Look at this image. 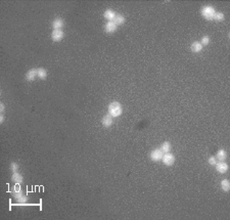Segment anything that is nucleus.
Listing matches in <instances>:
<instances>
[{"instance_id":"20e7f679","label":"nucleus","mask_w":230,"mask_h":220,"mask_svg":"<svg viewBox=\"0 0 230 220\" xmlns=\"http://www.w3.org/2000/svg\"><path fill=\"white\" fill-rule=\"evenodd\" d=\"M163 156H164V153L161 151V149H152L149 158H151L152 162H160V161H162Z\"/></svg>"},{"instance_id":"f257e3e1","label":"nucleus","mask_w":230,"mask_h":220,"mask_svg":"<svg viewBox=\"0 0 230 220\" xmlns=\"http://www.w3.org/2000/svg\"><path fill=\"white\" fill-rule=\"evenodd\" d=\"M108 114L111 115L113 118H119L123 114V106L118 101H113L108 106Z\"/></svg>"},{"instance_id":"1a4fd4ad","label":"nucleus","mask_w":230,"mask_h":220,"mask_svg":"<svg viewBox=\"0 0 230 220\" xmlns=\"http://www.w3.org/2000/svg\"><path fill=\"white\" fill-rule=\"evenodd\" d=\"M118 30V26H117L114 22H106L104 25V32L108 34H113Z\"/></svg>"},{"instance_id":"f8f14e48","label":"nucleus","mask_w":230,"mask_h":220,"mask_svg":"<svg viewBox=\"0 0 230 220\" xmlns=\"http://www.w3.org/2000/svg\"><path fill=\"white\" fill-rule=\"evenodd\" d=\"M117 15V13L115 11H113V9H106L103 13V16H104L105 19H108V22H113L115 19Z\"/></svg>"},{"instance_id":"b1692460","label":"nucleus","mask_w":230,"mask_h":220,"mask_svg":"<svg viewBox=\"0 0 230 220\" xmlns=\"http://www.w3.org/2000/svg\"><path fill=\"white\" fill-rule=\"evenodd\" d=\"M4 111H5V106H4V104H3V102H1V104H0V113H1V114H3V113H4Z\"/></svg>"},{"instance_id":"9b49d317","label":"nucleus","mask_w":230,"mask_h":220,"mask_svg":"<svg viewBox=\"0 0 230 220\" xmlns=\"http://www.w3.org/2000/svg\"><path fill=\"white\" fill-rule=\"evenodd\" d=\"M51 26L53 30H62V28H64L65 26V21L62 18H55L53 19Z\"/></svg>"},{"instance_id":"5701e85b","label":"nucleus","mask_w":230,"mask_h":220,"mask_svg":"<svg viewBox=\"0 0 230 220\" xmlns=\"http://www.w3.org/2000/svg\"><path fill=\"white\" fill-rule=\"evenodd\" d=\"M208 163H209V165L215 166V165H216V163H217V159H216V157H214V156H211V157H210V158L208 159Z\"/></svg>"},{"instance_id":"6ab92c4d","label":"nucleus","mask_w":230,"mask_h":220,"mask_svg":"<svg viewBox=\"0 0 230 220\" xmlns=\"http://www.w3.org/2000/svg\"><path fill=\"white\" fill-rule=\"evenodd\" d=\"M160 149H161V151L164 153V154H166V153H170V152H171L172 145H171V143H170L169 141H165Z\"/></svg>"},{"instance_id":"a211bd4d","label":"nucleus","mask_w":230,"mask_h":220,"mask_svg":"<svg viewBox=\"0 0 230 220\" xmlns=\"http://www.w3.org/2000/svg\"><path fill=\"white\" fill-rule=\"evenodd\" d=\"M37 77L41 80H45L47 78V71H46L44 68L37 69Z\"/></svg>"},{"instance_id":"6e6552de","label":"nucleus","mask_w":230,"mask_h":220,"mask_svg":"<svg viewBox=\"0 0 230 220\" xmlns=\"http://www.w3.org/2000/svg\"><path fill=\"white\" fill-rule=\"evenodd\" d=\"M113 123H114V118L109 115V114H106L102 117L101 119V124L104 128H109L111 127V126L113 125Z\"/></svg>"},{"instance_id":"412c9836","label":"nucleus","mask_w":230,"mask_h":220,"mask_svg":"<svg viewBox=\"0 0 230 220\" xmlns=\"http://www.w3.org/2000/svg\"><path fill=\"white\" fill-rule=\"evenodd\" d=\"M9 168H11V170L12 171V173H15V172H19V165L18 164V163H15V162H12L11 164V166H9Z\"/></svg>"},{"instance_id":"2eb2a0df","label":"nucleus","mask_w":230,"mask_h":220,"mask_svg":"<svg viewBox=\"0 0 230 220\" xmlns=\"http://www.w3.org/2000/svg\"><path fill=\"white\" fill-rule=\"evenodd\" d=\"M215 157L219 161H224V160L227 159V153H226L225 149H219Z\"/></svg>"},{"instance_id":"aec40b11","label":"nucleus","mask_w":230,"mask_h":220,"mask_svg":"<svg viewBox=\"0 0 230 220\" xmlns=\"http://www.w3.org/2000/svg\"><path fill=\"white\" fill-rule=\"evenodd\" d=\"M224 19H225V15H224V13L223 12H217L216 11V13H215V15H214V21H216V22H223L224 21Z\"/></svg>"},{"instance_id":"393cba45","label":"nucleus","mask_w":230,"mask_h":220,"mask_svg":"<svg viewBox=\"0 0 230 220\" xmlns=\"http://www.w3.org/2000/svg\"><path fill=\"white\" fill-rule=\"evenodd\" d=\"M4 120H5V118H4V115L1 114V115H0V123H1V124H2V123L4 122Z\"/></svg>"},{"instance_id":"f3484780","label":"nucleus","mask_w":230,"mask_h":220,"mask_svg":"<svg viewBox=\"0 0 230 220\" xmlns=\"http://www.w3.org/2000/svg\"><path fill=\"white\" fill-rule=\"evenodd\" d=\"M220 186H221V189L223 192H227L230 189V181L228 180V179H223L221 183H220Z\"/></svg>"},{"instance_id":"4be33fe9","label":"nucleus","mask_w":230,"mask_h":220,"mask_svg":"<svg viewBox=\"0 0 230 220\" xmlns=\"http://www.w3.org/2000/svg\"><path fill=\"white\" fill-rule=\"evenodd\" d=\"M201 44L202 45V46H207V45H209L210 44V37L209 36H204V37L202 38V40H201Z\"/></svg>"},{"instance_id":"9d476101","label":"nucleus","mask_w":230,"mask_h":220,"mask_svg":"<svg viewBox=\"0 0 230 220\" xmlns=\"http://www.w3.org/2000/svg\"><path fill=\"white\" fill-rule=\"evenodd\" d=\"M36 78H38L37 77V69H31L26 73L25 79L27 80V81L33 82L34 80H36Z\"/></svg>"},{"instance_id":"4468645a","label":"nucleus","mask_w":230,"mask_h":220,"mask_svg":"<svg viewBox=\"0 0 230 220\" xmlns=\"http://www.w3.org/2000/svg\"><path fill=\"white\" fill-rule=\"evenodd\" d=\"M11 180L12 182L16 183V184H21V183H23V181H24V176H23L21 173L15 172V173H12Z\"/></svg>"},{"instance_id":"ddd939ff","label":"nucleus","mask_w":230,"mask_h":220,"mask_svg":"<svg viewBox=\"0 0 230 220\" xmlns=\"http://www.w3.org/2000/svg\"><path fill=\"white\" fill-rule=\"evenodd\" d=\"M202 48H204V46H202V45L201 44V42H199V41H194V42H192V43H191V45H190L191 51H192V52H194V53L201 52V51L202 50Z\"/></svg>"},{"instance_id":"423d86ee","label":"nucleus","mask_w":230,"mask_h":220,"mask_svg":"<svg viewBox=\"0 0 230 220\" xmlns=\"http://www.w3.org/2000/svg\"><path fill=\"white\" fill-rule=\"evenodd\" d=\"M65 37V33L62 30H53L51 33V40L54 42H59L62 41Z\"/></svg>"},{"instance_id":"39448f33","label":"nucleus","mask_w":230,"mask_h":220,"mask_svg":"<svg viewBox=\"0 0 230 220\" xmlns=\"http://www.w3.org/2000/svg\"><path fill=\"white\" fill-rule=\"evenodd\" d=\"M13 198H15V200L16 202L19 203V204H25V203H27V201H28V196H27L26 195H24V192L21 191H18V192H13Z\"/></svg>"},{"instance_id":"7ed1b4c3","label":"nucleus","mask_w":230,"mask_h":220,"mask_svg":"<svg viewBox=\"0 0 230 220\" xmlns=\"http://www.w3.org/2000/svg\"><path fill=\"white\" fill-rule=\"evenodd\" d=\"M162 162L165 166H168V167L173 166L175 164V156L171 154V153H166V154H164V156H163Z\"/></svg>"},{"instance_id":"0eeeda50","label":"nucleus","mask_w":230,"mask_h":220,"mask_svg":"<svg viewBox=\"0 0 230 220\" xmlns=\"http://www.w3.org/2000/svg\"><path fill=\"white\" fill-rule=\"evenodd\" d=\"M216 170H217V172H219L220 174H224L228 171L229 169V166L227 163H225L224 161H219L218 163H216L215 165Z\"/></svg>"},{"instance_id":"f03ea898","label":"nucleus","mask_w":230,"mask_h":220,"mask_svg":"<svg viewBox=\"0 0 230 220\" xmlns=\"http://www.w3.org/2000/svg\"><path fill=\"white\" fill-rule=\"evenodd\" d=\"M201 13H202V15L207 19V21H213V19H214V15H215V13H216V11H215L214 6H212V5H205V6H202V7Z\"/></svg>"},{"instance_id":"dca6fc26","label":"nucleus","mask_w":230,"mask_h":220,"mask_svg":"<svg viewBox=\"0 0 230 220\" xmlns=\"http://www.w3.org/2000/svg\"><path fill=\"white\" fill-rule=\"evenodd\" d=\"M113 22H114L117 26H122V25H124V24H125L126 19H125V16H124V15H116V18H115V19H114Z\"/></svg>"}]
</instances>
